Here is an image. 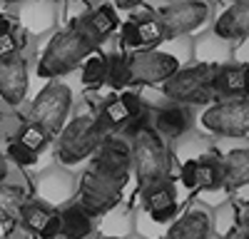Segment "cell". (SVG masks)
<instances>
[{"instance_id": "6da1fadb", "label": "cell", "mask_w": 249, "mask_h": 239, "mask_svg": "<svg viewBox=\"0 0 249 239\" xmlns=\"http://www.w3.org/2000/svg\"><path fill=\"white\" fill-rule=\"evenodd\" d=\"M100 43L90 35V30L77 20H70L65 28H60L50 35L43 52L37 57V77L43 80H55L75 72L82 60L92 50H97Z\"/></svg>"}, {"instance_id": "7c38bea8", "label": "cell", "mask_w": 249, "mask_h": 239, "mask_svg": "<svg viewBox=\"0 0 249 239\" xmlns=\"http://www.w3.org/2000/svg\"><path fill=\"white\" fill-rule=\"evenodd\" d=\"M30 92V63L20 52L13 57L0 60V100L5 107L18 110L28 100Z\"/></svg>"}, {"instance_id": "7bdbcfd3", "label": "cell", "mask_w": 249, "mask_h": 239, "mask_svg": "<svg viewBox=\"0 0 249 239\" xmlns=\"http://www.w3.org/2000/svg\"><path fill=\"white\" fill-rule=\"evenodd\" d=\"M127 239H140V237H137V234H130V237H127Z\"/></svg>"}, {"instance_id": "7a4b0ae2", "label": "cell", "mask_w": 249, "mask_h": 239, "mask_svg": "<svg viewBox=\"0 0 249 239\" xmlns=\"http://www.w3.org/2000/svg\"><path fill=\"white\" fill-rule=\"evenodd\" d=\"M124 139L130 142V154H132V174L137 189L160 185L170 179L172 172V152L167 142L152 130L150 122L132 127Z\"/></svg>"}, {"instance_id": "e575fe53", "label": "cell", "mask_w": 249, "mask_h": 239, "mask_svg": "<svg viewBox=\"0 0 249 239\" xmlns=\"http://www.w3.org/2000/svg\"><path fill=\"white\" fill-rule=\"evenodd\" d=\"M25 48V33L15 28L5 35H0V60H5V57H13V55H20Z\"/></svg>"}, {"instance_id": "484cf974", "label": "cell", "mask_w": 249, "mask_h": 239, "mask_svg": "<svg viewBox=\"0 0 249 239\" xmlns=\"http://www.w3.org/2000/svg\"><path fill=\"white\" fill-rule=\"evenodd\" d=\"M222 187V159L214 154L195 157V189H219Z\"/></svg>"}, {"instance_id": "52a82bcc", "label": "cell", "mask_w": 249, "mask_h": 239, "mask_svg": "<svg viewBox=\"0 0 249 239\" xmlns=\"http://www.w3.org/2000/svg\"><path fill=\"white\" fill-rule=\"evenodd\" d=\"M30 192L37 202L60 209L77 197V174L60 162H50L33 177Z\"/></svg>"}, {"instance_id": "44dd1931", "label": "cell", "mask_w": 249, "mask_h": 239, "mask_svg": "<svg viewBox=\"0 0 249 239\" xmlns=\"http://www.w3.org/2000/svg\"><path fill=\"white\" fill-rule=\"evenodd\" d=\"M132 234V207L117 205L95 219V237L102 239H127Z\"/></svg>"}, {"instance_id": "bcb514c9", "label": "cell", "mask_w": 249, "mask_h": 239, "mask_svg": "<svg viewBox=\"0 0 249 239\" xmlns=\"http://www.w3.org/2000/svg\"><path fill=\"white\" fill-rule=\"evenodd\" d=\"M232 3H237V0H232Z\"/></svg>"}, {"instance_id": "9c48e42d", "label": "cell", "mask_w": 249, "mask_h": 239, "mask_svg": "<svg viewBox=\"0 0 249 239\" xmlns=\"http://www.w3.org/2000/svg\"><path fill=\"white\" fill-rule=\"evenodd\" d=\"M179 60L160 48L130 52V85L135 87H160L179 70Z\"/></svg>"}, {"instance_id": "9a60e30c", "label": "cell", "mask_w": 249, "mask_h": 239, "mask_svg": "<svg viewBox=\"0 0 249 239\" xmlns=\"http://www.w3.org/2000/svg\"><path fill=\"white\" fill-rule=\"evenodd\" d=\"M20 227L28 234L37 237V239H57L60 237V212L55 207H48L37 199H25L20 207V217H18Z\"/></svg>"}, {"instance_id": "4316f807", "label": "cell", "mask_w": 249, "mask_h": 239, "mask_svg": "<svg viewBox=\"0 0 249 239\" xmlns=\"http://www.w3.org/2000/svg\"><path fill=\"white\" fill-rule=\"evenodd\" d=\"M105 75H107V55L97 48L80 65V87L97 90L105 85Z\"/></svg>"}, {"instance_id": "8992f818", "label": "cell", "mask_w": 249, "mask_h": 239, "mask_svg": "<svg viewBox=\"0 0 249 239\" xmlns=\"http://www.w3.org/2000/svg\"><path fill=\"white\" fill-rule=\"evenodd\" d=\"M130 177H117L105 170L90 165L85 172L77 177V199L95 219L105 214L107 209L122 205L124 199V187H127Z\"/></svg>"}, {"instance_id": "83f0119b", "label": "cell", "mask_w": 249, "mask_h": 239, "mask_svg": "<svg viewBox=\"0 0 249 239\" xmlns=\"http://www.w3.org/2000/svg\"><path fill=\"white\" fill-rule=\"evenodd\" d=\"M105 85L115 92H122L130 85V52H112L107 55V75H105Z\"/></svg>"}, {"instance_id": "ffe728a7", "label": "cell", "mask_w": 249, "mask_h": 239, "mask_svg": "<svg viewBox=\"0 0 249 239\" xmlns=\"http://www.w3.org/2000/svg\"><path fill=\"white\" fill-rule=\"evenodd\" d=\"M214 35L227 43L249 37V0H237L214 20Z\"/></svg>"}, {"instance_id": "f1b7e54d", "label": "cell", "mask_w": 249, "mask_h": 239, "mask_svg": "<svg viewBox=\"0 0 249 239\" xmlns=\"http://www.w3.org/2000/svg\"><path fill=\"white\" fill-rule=\"evenodd\" d=\"M137 25V35H140V50H150V48H160L167 35H164V28L157 20V15H147V17H140L135 20Z\"/></svg>"}, {"instance_id": "8d00e7d4", "label": "cell", "mask_w": 249, "mask_h": 239, "mask_svg": "<svg viewBox=\"0 0 249 239\" xmlns=\"http://www.w3.org/2000/svg\"><path fill=\"white\" fill-rule=\"evenodd\" d=\"M10 30H15L13 15H10V13H0V35H5V33H10Z\"/></svg>"}, {"instance_id": "f35d334b", "label": "cell", "mask_w": 249, "mask_h": 239, "mask_svg": "<svg viewBox=\"0 0 249 239\" xmlns=\"http://www.w3.org/2000/svg\"><path fill=\"white\" fill-rule=\"evenodd\" d=\"M142 3H147V0H112L115 10H132L135 5H142Z\"/></svg>"}, {"instance_id": "836d02e7", "label": "cell", "mask_w": 249, "mask_h": 239, "mask_svg": "<svg viewBox=\"0 0 249 239\" xmlns=\"http://www.w3.org/2000/svg\"><path fill=\"white\" fill-rule=\"evenodd\" d=\"M28 120L20 117V112H0V145H8L15 139V135L20 132Z\"/></svg>"}, {"instance_id": "d590c367", "label": "cell", "mask_w": 249, "mask_h": 239, "mask_svg": "<svg viewBox=\"0 0 249 239\" xmlns=\"http://www.w3.org/2000/svg\"><path fill=\"white\" fill-rule=\"evenodd\" d=\"M179 185L184 189H195V159H184L179 167Z\"/></svg>"}, {"instance_id": "f6af8a7d", "label": "cell", "mask_w": 249, "mask_h": 239, "mask_svg": "<svg viewBox=\"0 0 249 239\" xmlns=\"http://www.w3.org/2000/svg\"><path fill=\"white\" fill-rule=\"evenodd\" d=\"M68 3H72V0H68Z\"/></svg>"}, {"instance_id": "4dcf8cb0", "label": "cell", "mask_w": 249, "mask_h": 239, "mask_svg": "<svg viewBox=\"0 0 249 239\" xmlns=\"http://www.w3.org/2000/svg\"><path fill=\"white\" fill-rule=\"evenodd\" d=\"M15 139H18V142H23L25 147L35 150L37 154L45 152L53 145V135L48 130H43L40 125H35V122H25L23 127H20V132L15 135Z\"/></svg>"}, {"instance_id": "277c9868", "label": "cell", "mask_w": 249, "mask_h": 239, "mask_svg": "<svg viewBox=\"0 0 249 239\" xmlns=\"http://www.w3.org/2000/svg\"><path fill=\"white\" fill-rule=\"evenodd\" d=\"M219 65L210 63H195V65H182L170 80L160 85V92L170 100V102H182L192 107H207L217 100L214 92V75Z\"/></svg>"}, {"instance_id": "f546056e", "label": "cell", "mask_w": 249, "mask_h": 239, "mask_svg": "<svg viewBox=\"0 0 249 239\" xmlns=\"http://www.w3.org/2000/svg\"><path fill=\"white\" fill-rule=\"evenodd\" d=\"M227 40L212 35V37H202L199 43L195 45V60L197 63H210V65H222L227 57Z\"/></svg>"}, {"instance_id": "d4e9b609", "label": "cell", "mask_w": 249, "mask_h": 239, "mask_svg": "<svg viewBox=\"0 0 249 239\" xmlns=\"http://www.w3.org/2000/svg\"><path fill=\"white\" fill-rule=\"evenodd\" d=\"M30 197V192H25L18 185H8L0 182V227H13L20 217V207Z\"/></svg>"}, {"instance_id": "3957f363", "label": "cell", "mask_w": 249, "mask_h": 239, "mask_svg": "<svg viewBox=\"0 0 249 239\" xmlns=\"http://www.w3.org/2000/svg\"><path fill=\"white\" fill-rule=\"evenodd\" d=\"M105 137L107 132L100 127L97 117L92 112H77L53 137V159L72 170L82 162H88Z\"/></svg>"}, {"instance_id": "5b68a950", "label": "cell", "mask_w": 249, "mask_h": 239, "mask_svg": "<svg viewBox=\"0 0 249 239\" xmlns=\"http://www.w3.org/2000/svg\"><path fill=\"white\" fill-rule=\"evenodd\" d=\"M72 102H75V92L65 80H60V77L48 80V83L40 87V92L30 100L28 122L40 125L55 137L70 120Z\"/></svg>"}, {"instance_id": "8fae6325", "label": "cell", "mask_w": 249, "mask_h": 239, "mask_svg": "<svg viewBox=\"0 0 249 239\" xmlns=\"http://www.w3.org/2000/svg\"><path fill=\"white\" fill-rule=\"evenodd\" d=\"M13 20L25 35L43 37L60 23V3L57 0H23L13 5Z\"/></svg>"}, {"instance_id": "7402d4cb", "label": "cell", "mask_w": 249, "mask_h": 239, "mask_svg": "<svg viewBox=\"0 0 249 239\" xmlns=\"http://www.w3.org/2000/svg\"><path fill=\"white\" fill-rule=\"evenodd\" d=\"M222 187L230 192L249 187V147L230 150L222 157Z\"/></svg>"}, {"instance_id": "1f68e13d", "label": "cell", "mask_w": 249, "mask_h": 239, "mask_svg": "<svg viewBox=\"0 0 249 239\" xmlns=\"http://www.w3.org/2000/svg\"><path fill=\"white\" fill-rule=\"evenodd\" d=\"M164 229L167 227L157 224L144 209H132V234H137L140 239H162Z\"/></svg>"}, {"instance_id": "603a6c76", "label": "cell", "mask_w": 249, "mask_h": 239, "mask_svg": "<svg viewBox=\"0 0 249 239\" xmlns=\"http://www.w3.org/2000/svg\"><path fill=\"white\" fill-rule=\"evenodd\" d=\"M80 23L90 30V35L97 43H102V40H107L110 35L117 33L120 17H117V10H115L112 3H102V5L90 8L85 15H80Z\"/></svg>"}, {"instance_id": "ac0fdd59", "label": "cell", "mask_w": 249, "mask_h": 239, "mask_svg": "<svg viewBox=\"0 0 249 239\" xmlns=\"http://www.w3.org/2000/svg\"><path fill=\"white\" fill-rule=\"evenodd\" d=\"M214 92L222 100L249 97V63H222L214 75Z\"/></svg>"}, {"instance_id": "30bf717a", "label": "cell", "mask_w": 249, "mask_h": 239, "mask_svg": "<svg viewBox=\"0 0 249 239\" xmlns=\"http://www.w3.org/2000/svg\"><path fill=\"white\" fill-rule=\"evenodd\" d=\"M210 13L212 10L207 0H172L155 10L167 37H182L199 30L210 20Z\"/></svg>"}, {"instance_id": "d6986e66", "label": "cell", "mask_w": 249, "mask_h": 239, "mask_svg": "<svg viewBox=\"0 0 249 239\" xmlns=\"http://www.w3.org/2000/svg\"><path fill=\"white\" fill-rule=\"evenodd\" d=\"M60 237L57 239H92L95 237V217L80 202H68L60 207Z\"/></svg>"}, {"instance_id": "b9f144b4", "label": "cell", "mask_w": 249, "mask_h": 239, "mask_svg": "<svg viewBox=\"0 0 249 239\" xmlns=\"http://www.w3.org/2000/svg\"><path fill=\"white\" fill-rule=\"evenodd\" d=\"M244 229L249 232V214H247V222H244Z\"/></svg>"}, {"instance_id": "cb8c5ba5", "label": "cell", "mask_w": 249, "mask_h": 239, "mask_svg": "<svg viewBox=\"0 0 249 239\" xmlns=\"http://www.w3.org/2000/svg\"><path fill=\"white\" fill-rule=\"evenodd\" d=\"M95 117H97L100 127L105 130L107 135H120V132H124V127L132 122V115H130L127 105L122 102L120 95L107 97L105 102L100 105V110L95 112Z\"/></svg>"}, {"instance_id": "ab89813d", "label": "cell", "mask_w": 249, "mask_h": 239, "mask_svg": "<svg viewBox=\"0 0 249 239\" xmlns=\"http://www.w3.org/2000/svg\"><path fill=\"white\" fill-rule=\"evenodd\" d=\"M222 239H249V232L244 227H234L232 232H227Z\"/></svg>"}, {"instance_id": "ee69618b", "label": "cell", "mask_w": 249, "mask_h": 239, "mask_svg": "<svg viewBox=\"0 0 249 239\" xmlns=\"http://www.w3.org/2000/svg\"><path fill=\"white\" fill-rule=\"evenodd\" d=\"M95 239H102V237H95Z\"/></svg>"}, {"instance_id": "60d3db41", "label": "cell", "mask_w": 249, "mask_h": 239, "mask_svg": "<svg viewBox=\"0 0 249 239\" xmlns=\"http://www.w3.org/2000/svg\"><path fill=\"white\" fill-rule=\"evenodd\" d=\"M3 3H8V5H15V3H23V0H3Z\"/></svg>"}, {"instance_id": "5bb4252c", "label": "cell", "mask_w": 249, "mask_h": 239, "mask_svg": "<svg viewBox=\"0 0 249 239\" xmlns=\"http://www.w3.org/2000/svg\"><path fill=\"white\" fill-rule=\"evenodd\" d=\"M137 199H140V209H144L157 224L170 227L175 219L179 217V205H177V192H175V182L164 179L160 185L137 189Z\"/></svg>"}, {"instance_id": "4fadbf2b", "label": "cell", "mask_w": 249, "mask_h": 239, "mask_svg": "<svg viewBox=\"0 0 249 239\" xmlns=\"http://www.w3.org/2000/svg\"><path fill=\"white\" fill-rule=\"evenodd\" d=\"M150 125L164 142H175L195 127V107L167 100L164 105L150 112Z\"/></svg>"}, {"instance_id": "ba28073f", "label": "cell", "mask_w": 249, "mask_h": 239, "mask_svg": "<svg viewBox=\"0 0 249 239\" xmlns=\"http://www.w3.org/2000/svg\"><path fill=\"white\" fill-rule=\"evenodd\" d=\"M199 122L207 132H212L217 137H230V139L247 137L249 135V97L207 105Z\"/></svg>"}, {"instance_id": "74e56055", "label": "cell", "mask_w": 249, "mask_h": 239, "mask_svg": "<svg viewBox=\"0 0 249 239\" xmlns=\"http://www.w3.org/2000/svg\"><path fill=\"white\" fill-rule=\"evenodd\" d=\"M8 177H10V162H8L5 152L0 150V182H8Z\"/></svg>"}, {"instance_id": "d6a6232c", "label": "cell", "mask_w": 249, "mask_h": 239, "mask_svg": "<svg viewBox=\"0 0 249 239\" xmlns=\"http://www.w3.org/2000/svg\"><path fill=\"white\" fill-rule=\"evenodd\" d=\"M5 157H8V162H13L15 167L20 170H30V167H37L40 165V154L30 147H25L23 142H18V139H13V142L5 145Z\"/></svg>"}, {"instance_id": "e0dca14e", "label": "cell", "mask_w": 249, "mask_h": 239, "mask_svg": "<svg viewBox=\"0 0 249 239\" xmlns=\"http://www.w3.org/2000/svg\"><path fill=\"white\" fill-rule=\"evenodd\" d=\"M210 237H212V212L204 205H192L164 229L162 239H210Z\"/></svg>"}, {"instance_id": "2e32d148", "label": "cell", "mask_w": 249, "mask_h": 239, "mask_svg": "<svg viewBox=\"0 0 249 239\" xmlns=\"http://www.w3.org/2000/svg\"><path fill=\"white\" fill-rule=\"evenodd\" d=\"M90 165L105 170L117 177H130L132 172V154H130V142L120 135H107L102 139L97 152L90 157Z\"/></svg>"}, {"instance_id": "7dc6e473", "label": "cell", "mask_w": 249, "mask_h": 239, "mask_svg": "<svg viewBox=\"0 0 249 239\" xmlns=\"http://www.w3.org/2000/svg\"><path fill=\"white\" fill-rule=\"evenodd\" d=\"M170 3H172V0H170Z\"/></svg>"}]
</instances>
